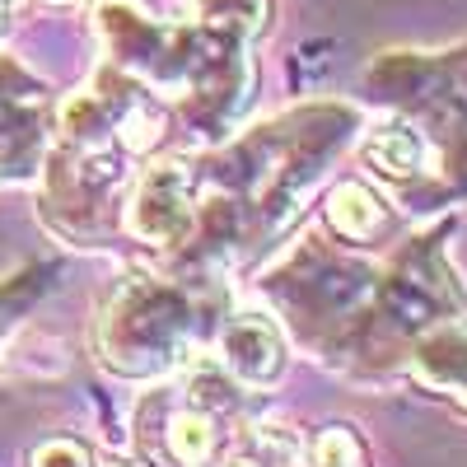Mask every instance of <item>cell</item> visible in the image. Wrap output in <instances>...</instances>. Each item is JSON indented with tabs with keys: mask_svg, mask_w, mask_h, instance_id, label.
Here are the masks:
<instances>
[{
	"mask_svg": "<svg viewBox=\"0 0 467 467\" xmlns=\"http://www.w3.org/2000/svg\"><path fill=\"white\" fill-rule=\"evenodd\" d=\"M57 276H61V266H57V262H33V266L19 271V276L0 281V337H5V332L28 314V308L57 285Z\"/></svg>",
	"mask_w": 467,
	"mask_h": 467,
	"instance_id": "8fae6325",
	"label": "cell"
},
{
	"mask_svg": "<svg viewBox=\"0 0 467 467\" xmlns=\"http://www.w3.org/2000/svg\"><path fill=\"white\" fill-rule=\"evenodd\" d=\"M220 467H365V444L350 425L299 435L290 425H244Z\"/></svg>",
	"mask_w": 467,
	"mask_h": 467,
	"instance_id": "52a82bcc",
	"label": "cell"
},
{
	"mask_svg": "<svg viewBox=\"0 0 467 467\" xmlns=\"http://www.w3.org/2000/svg\"><path fill=\"white\" fill-rule=\"evenodd\" d=\"M47 85L0 57V178H28L47 145Z\"/></svg>",
	"mask_w": 467,
	"mask_h": 467,
	"instance_id": "ba28073f",
	"label": "cell"
},
{
	"mask_svg": "<svg viewBox=\"0 0 467 467\" xmlns=\"http://www.w3.org/2000/svg\"><path fill=\"white\" fill-rule=\"evenodd\" d=\"M187 5H192V19L224 28V33H239L248 43L266 28V0H187Z\"/></svg>",
	"mask_w": 467,
	"mask_h": 467,
	"instance_id": "7c38bea8",
	"label": "cell"
},
{
	"mask_svg": "<svg viewBox=\"0 0 467 467\" xmlns=\"http://www.w3.org/2000/svg\"><path fill=\"white\" fill-rule=\"evenodd\" d=\"M224 314V281L145 262L108 285L94 314V350L117 379H169L215 346Z\"/></svg>",
	"mask_w": 467,
	"mask_h": 467,
	"instance_id": "5b68a950",
	"label": "cell"
},
{
	"mask_svg": "<svg viewBox=\"0 0 467 467\" xmlns=\"http://www.w3.org/2000/svg\"><path fill=\"white\" fill-rule=\"evenodd\" d=\"M33 467H99V458L80 440H47L33 453Z\"/></svg>",
	"mask_w": 467,
	"mask_h": 467,
	"instance_id": "4fadbf2b",
	"label": "cell"
},
{
	"mask_svg": "<svg viewBox=\"0 0 467 467\" xmlns=\"http://www.w3.org/2000/svg\"><path fill=\"white\" fill-rule=\"evenodd\" d=\"M94 28L103 61L154 89L206 145L224 140L234 117L248 108L253 61L248 37L211 28L202 19H160L140 0H99Z\"/></svg>",
	"mask_w": 467,
	"mask_h": 467,
	"instance_id": "277c9868",
	"label": "cell"
},
{
	"mask_svg": "<svg viewBox=\"0 0 467 467\" xmlns=\"http://www.w3.org/2000/svg\"><path fill=\"white\" fill-rule=\"evenodd\" d=\"M215 360L253 393L276 388L285 374V332L271 314H253V308H229L220 332H215Z\"/></svg>",
	"mask_w": 467,
	"mask_h": 467,
	"instance_id": "9c48e42d",
	"label": "cell"
},
{
	"mask_svg": "<svg viewBox=\"0 0 467 467\" xmlns=\"http://www.w3.org/2000/svg\"><path fill=\"white\" fill-rule=\"evenodd\" d=\"M10 15H15V0H0V33L10 28Z\"/></svg>",
	"mask_w": 467,
	"mask_h": 467,
	"instance_id": "5bb4252c",
	"label": "cell"
},
{
	"mask_svg": "<svg viewBox=\"0 0 467 467\" xmlns=\"http://www.w3.org/2000/svg\"><path fill=\"white\" fill-rule=\"evenodd\" d=\"M257 393L215 356H197L136 407V449L150 467H220Z\"/></svg>",
	"mask_w": 467,
	"mask_h": 467,
	"instance_id": "8992f818",
	"label": "cell"
},
{
	"mask_svg": "<svg viewBox=\"0 0 467 467\" xmlns=\"http://www.w3.org/2000/svg\"><path fill=\"white\" fill-rule=\"evenodd\" d=\"M383 122L365 131L360 164L402 211L435 215L467 202V43L444 52H383L360 70Z\"/></svg>",
	"mask_w": 467,
	"mask_h": 467,
	"instance_id": "3957f363",
	"label": "cell"
},
{
	"mask_svg": "<svg viewBox=\"0 0 467 467\" xmlns=\"http://www.w3.org/2000/svg\"><path fill=\"white\" fill-rule=\"evenodd\" d=\"M444 239L449 224H431L365 253L308 229L266 262L257 295L318 365L369 383L402 379L467 411V290Z\"/></svg>",
	"mask_w": 467,
	"mask_h": 467,
	"instance_id": "6da1fadb",
	"label": "cell"
},
{
	"mask_svg": "<svg viewBox=\"0 0 467 467\" xmlns=\"http://www.w3.org/2000/svg\"><path fill=\"white\" fill-rule=\"evenodd\" d=\"M37 5H52V10H66V5H75V0H37Z\"/></svg>",
	"mask_w": 467,
	"mask_h": 467,
	"instance_id": "9a60e30c",
	"label": "cell"
},
{
	"mask_svg": "<svg viewBox=\"0 0 467 467\" xmlns=\"http://www.w3.org/2000/svg\"><path fill=\"white\" fill-rule=\"evenodd\" d=\"M323 220H327V229L337 234V239L350 244V248H383V244H393L402 234L398 211L388 206L369 182H360V178H346V182H337L327 192Z\"/></svg>",
	"mask_w": 467,
	"mask_h": 467,
	"instance_id": "30bf717a",
	"label": "cell"
},
{
	"mask_svg": "<svg viewBox=\"0 0 467 467\" xmlns=\"http://www.w3.org/2000/svg\"><path fill=\"white\" fill-rule=\"evenodd\" d=\"M356 131L360 108L332 99L276 112L215 145L182 150L187 234L160 266L229 281L234 271L266 257L295 229L299 211L327 178V164L341 160Z\"/></svg>",
	"mask_w": 467,
	"mask_h": 467,
	"instance_id": "7a4b0ae2",
	"label": "cell"
}]
</instances>
